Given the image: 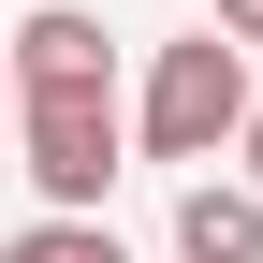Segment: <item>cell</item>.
<instances>
[{
  "mask_svg": "<svg viewBox=\"0 0 263 263\" xmlns=\"http://www.w3.org/2000/svg\"><path fill=\"white\" fill-rule=\"evenodd\" d=\"M117 117H132V146H146V161H219V146H234V117H249V44H219V29L161 44L146 88H132Z\"/></svg>",
  "mask_w": 263,
  "mask_h": 263,
  "instance_id": "1",
  "label": "cell"
},
{
  "mask_svg": "<svg viewBox=\"0 0 263 263\" xmlns=\"http://www.w3.org/2000/svg\"><path fill=\"white\" fill-rule=\"evenodd\" d=\"M15 161H29V190L44 205H103L117 190V161H132V117H117V88H15Z\"/></svg>",
  "mask_w": 263,
  "mask_h": 263,
  "instance_id": "2",
  "label": "cell"
},
{
  "mask_svg": "<svg viewBox=\"0 0 263 263\" xmlns=\"http://www.w3.org/2000/svg\"><path fill=\"white\" fill-rule=\"evenodd\" d=\"M0 73H15V88H117V44H103L88 0H44V15L0 29Z\"/></svg>",
  "mask_w": 263,
  "mask_h": 263,
  "instance_id": "3",
  "label": "cell"
},
{
  "mask_svg": "<svg viewBox=\"0 0 263 263\" xmlns=\"http://www.w3.org/2000/svg\"><path fill=\"white\" fill-rule=\"evenodd\" d=\"M176 263H263V190L249 176H190L176 190Z\"/></svg>",
  "mask_w": 263,
  "mask_h": 263,
  "instance_id": "4",
  "label": "cell"
},
{
  "mask_svg": "<svg viewBox=\"0 0 263 263\" xmlns=\"http://www.w3.org/2000/svg\"><path fill=\"white\" fill-rule=\"evenodd\" d=\"M0 263H132V249H117L103 205H44L29 234H0Z\"/></svg>",
  "mask_w": 263,
  "mask_h": 263,
  "instance_id": "5",
  "label": "cell"
},
{
  "mask_svg": "<svg viewBox=\"0 0 263 263\" xmlns=\"http://www.w3.org/2000/svg\"><path fill=\"white\" fill-rule=\"evenodd\" d=\"M205 29L219 44H263V0H205Z\"/></svg>",
  "mask_w": 263,
  "mask_h": 263,
  "instance_id": "6",
  "label": "cell"
},
{
  "mask_svg": "<svg viewBox=\"0 0 263 263\" xmlns=\"http://www.w3.org/2000/svg\"><path fill=\"white\" fill-rule=\"evenodd\" d=\"M234 176L263 190V88H249V117H234Z\"/></svg>",
  "mask_w": 263,
  "mask_h": 263,
  "instance_id": "7",
  "label": "cell"
},
{
  "mask_svg": "<svg viewBox=\"0 0 263 263\" xmlns=\"http://www.w3.org/2000/svg\"><path fill=\"white\" fill-rule=\"evenodd\" d=\"M0 117H15V73H0Z\"/></svg>",
  "mask_w": 263,
  "mask_h": 263,
  "instance_id": "8",
  "label": "cell"
}]
</instances>
